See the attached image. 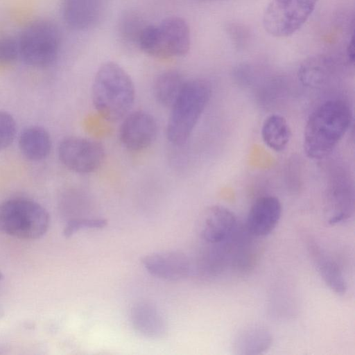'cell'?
I'll return each instance as SVG.
<instances>
[{"label": "cell", "instance_id": "obj_23", "mask_svg": "<svg viewBox=\"0 0 355 355\" xmlns=\"http://www.w3.org/2000/svg\"><path fill=\"white\" fill-rule=\"evenodd\" d=\"M19 56L17 40L8 35L0 36V65L15 61Z\"/></svg>", "mask_w": 355, "mask_h": 355}, {"label": "cell", "instance_id": "obj_15", "mask_svg": "<svg viewBox=\"0 0 355 355\" xmlns=\"http://www.w3.org/2000/svg\"><path fill=\"white\" fill-rule=\"evenodd\" d=\"M313 262L327 286L338 295H343L347 289L345 276L338 264L315 243H310Z\"/></svg>", "mask_w": 355, "mask_h": 355}, {"label": "cell", "instance_id": "obj_17", "mask_svg": "<svg viewBox=\"0 0 355 355\" xmlns=\"http://www.w3.org/2000/svg\"><path fill=\"white\" fill-rule=\"evenodd\" d=\"M272 344L270 332L262 327H250L235 337L233 349L236 354L258 355L266 352Z\"/></svg>", "mask_w": 355, "mask_h": 355}, {"label": "cell", "instance_id": "obj_10", "mask_svg": "<svg viewBox=\"0 0 355 355\" xmlns=\"http://www.w3.org/2000/svg\"><path fill=\"white\" fill-rule=\"evenodd\" d=\"M142 263L150 274L167 281L180 280L192 272L189 257L178 251L152 253L142 259Z\"/></svg>", "mask_w": 355, "mask_h": 355}, {"label": "cell", "instance_id": "obj_16", "mask_svg": "<svg viewBox=\"0 0 355 355\" xmlns=\"http://www.w3.org/2000/svg\"><path fill=\"white\" fill-rule=\"evenodd\" d=\"M19 147L26 159L34 162L40 161L47 157L51 152V137L42 127H28L19 136Z\"/></svg>", "mask_w": 355, "mask_h": 355}, {"label": "cell", "instance_id": "obj_13", "mask_svg": "<svg viewBox=\"0 0 355 355\" xmlns=\"http://www.w3.org/2000/svg\"><path fill=\"white\" fill-rule=\"evenodd\" d=\"M130 320L139 334L149 338H162L167 331L164 316L155 306L148 302H137L132 307Z\"/></svg>", "mask_w": 355, "mask_h": 355}, {"label": "cell", "instance_id": "obj_6", "mask_svg": "<svg viewBox=\"0 0 355 355\" xmlns=\"http://www.w3.org/2000/svg\"><path fill=\"white\" fill-rule=\"evenodd\" d=\"M60 41L55 24L44 19L34 20L23 29L17 40L19 57L31 67H47L55 60Z\"/></svg>", "mask_w": 355, "mask_h": 355}, {"label": "cell", "instance_id": "obj_25", "mask_svg": "<svg viewBox=\"0 0 355 355\" xmlns=\"http://www.w3.org/2000/svg\"><path fill=\"white\" fill-rule=\"evenodd\" d=\"M4 315V311L1 306L0 305V318Z\"/></svg>", "mask_w": 355, "mask_h": 355}, {"label": "cell", "instance_id": "obj_2", "mask_svg": "<svg viewBox=\"0 0 355 355\" xmlns=\"http://www.w3.org/2000/svg\"><path fill=\"white\" fill-rule=\"evenodd\" d=\"M135 96L134 83L120 65L106 62L98 68L92 84V98L96 110L105 120L116 121L124 118Z\"/></svg>", "mask_w": 355, "mask_h": 355}, {"label": "cell", "instance_id": "obj_18", "mask_svg": "<svg viewBox=\"0 0 355 355\" xmlns=\"http://www.w3.org/2000/svg\"><path fill=\"white\" fill-rule=\"evenodd\" d=\"M291 136L290 127L283 116L274 114L265 119L261 127V137L268 148L275 152L284 150Z\"/></svg>", "mask_w": 355, "mask_h": 355}, {"label": "cell", "instance_id": "obj_8", "mask_svg": "<svg viewBox=\"0 0 355 355\" xmlns=\"http://www.w3.org/2000/svg\"><path fill=\"white\" fill-rule=\"evenodd\" d=\"M58 153L62 164L78 173L95 171L101 166L105 156L101 144L78 137L62 139L59 144Z\"/></svg>", "mask_w": 355, "mask_h": 355}, {"label": "cell", "instance_id": "obj_12", "mask_svg": "<svg viewBox=\"0 0 355 355\" xmlns=\"http://www.w3.org/2000/svg\"><path fill=\"white\" fill-rule=\"evenodd\" d=\"M238 227L235 214L221 205H214L205 212L200 236L206 243H219L227 241Z\"/></svg>", "mask_w": 355, "mask_h": 355}, {"label": "cell", "instance_id": "obj_27", "mask_svg": "<svg viewBox=\"0 0 355 355\" xmlns=\"http://www.w3.org/2000/svg\"><path fill=\"white\" fill-rule=\"evenodd\" d=\"M202 1H207V0H202Z\"/></svg>", "mask_w": 355, "mask_h": 355}, {"label": "cell", "instance_id": "obj_3", "mask_svg": "<svg viewBox=\"0 0 355 355\" xmlns=\"http://www.w3.org/2000/svg\"><path fill=\"white\" fill-rule=\"evenodd\" d=\"M211 94V86L205 80L186 81L171 107L166 135L172 144L180 146L187 141L208 104Z\"/></svg>", "mask_w": 355, "mask_h": 355}, {"label": "cell", "instance_id": "obj_9", "mask_svg": "<svg viewBox=\"0 0 355 355\" xmlns=\"http://www.w3.org/2000/svg\"><path fill=\"white\" fill-rule=\"evenodd\" d=\"M157 133V122L149 113L138 110L125 116L119 130L122 144L132 151L142 150L154 141Z\"/></svg>", "mask_w": 355, "mask_h": 355}, {"label": "cell", "instance_id": "obj_22", "mask_svg": "<svg viewBox=\"0 0 355 355\" xmlns=\"http://www.w3.org/2000/svg\"><path fill=\"white\" fill-rule=\"evenodd\" d=\"M107 225V220L102 218H77L68 221L66 224L63 235L70 237L76 232L85 229H101Z\"/></svg>", "mask_w": 355, "mask_h": 355}, {"label": "cell", "instance_id": "obj_24", "mask_svg": "<svg viewBox=\"0 0 355 355\" xmlns=\"http://www.w3.org/2000/svg\"><path fill=\"white\" fill-rule=\"evenodd\" d=\"M346 55L347 58L348 59V61L351 63L354 62V35L352 34V36L350 37L347 47H346Z\"/></svg>", "mask_w": 355, "mask_h": 355}, {"label": "cell", "instance_id": "obj_26", "mask_svg": "<svg viewBox=\"0 0 355 355\" xmlns=\"http://www.w3.org/2000/svg\"><path fill=\"white\" fill-rule=\"evenodd\" d=\"M3 279V275L2 274V272L0 271V282L2 281V279Z\"/></svg>", "mask_w": 355, "mask_h": 355}, {"label": "cell", "instance_id": "obj_7", "mask_svg": "<svg viewBox=\"0 0 355 355\" xmlns=\"http://www.w3.org/2000/svg\"><path fill=\"white\" fill-rule=\"evenodd\" d=\"M318 0H271L266 8L262 23L265 31L275 37L295 33L314 11Z\"/></svg>", "mask_w": 355, "mask_h": 355}, {"label": "cell", "instance_id": "obj_14", "mask_svg": "<svg viewBox=\"0 0 355 355\" xmlns=\"http://www.w3.org/2000/svg\"><path fill=\"white\" fill-rule=\"evenodd\" d=\"M101 8V0H64L63 18L71 28L86 30L98 21Z\"/></svg>", "mask_w": 355, "mask_h": 355}, {"label": "cell", "instance_id": "obj_1", "mask_svg": "<svg viewBox=\"0 0 355 355\" xmlns=\"http://www.w3.org/2000/svg\"><path fill=\"white\" fill-rule=\"evenodd\" d=\"M353 119L349 105L343 100H328L309 115L304 132V149L311 159L328 156L349 130Z\"/></svg>", "mask_w": 355, "mask_h": 355}, {"label": "cell", "instance_id": "obj_19", "mask_svg": "<svg viewBox=\"0 0 355 355\" xmlns=\"http://www.w3.org/2000/svg\"><path fill=\"white\" fill-rule=\"evenodd\" d=\"M186 80L177 71L169 70L159 74L153 85L157 101L166 107H171L180 94Z\"/></svg>", "mask_w": 355, "mask_h": 355}, {"label": "cell", "instance_id": "obj_4", "mask_svg": "<svg viewBox=\"0 0 355 355\" xmlns=\"http://www.w3.org/2000/svg\"><path fill=\"white\" fill-rule=\"evenodd\" d=\"M46 209L26 198H13L0 204V232L20 239L43 236L49 227Z\"/></svg>", "mask_w": 355, "mask_h": 355}, {"label": "cell", "instance_id": "obj_20", "mask_svg": "<svg viewBox=\"0 0 355 355\" xmlns=\"http://www.w3.org/2000/svg\"><path fill=\"white\" fill-rule=\"evenodd\" d=\"M147 24L135 11L125 12L119 22V33L123 43L138 48L139 36Z\"/></svg>", "mask_w": 355, "mask_h": 355}, {"label": "cell", "instance_id": "obj_11", "mask_svg": "<svg viewBox=\"0 0 355 355\" xmlns=\"http://www.w3.org/2000/svg\"><path fill=\"white\" fill-rule=\"evenodd\" d=\"M279 200L272 196L257 199L251 206L246 220V230L256 237L266 236L276 227L282 216Z\"/></svg>", "mask_w": 355, "mask_h": 355}, {"label": "cell", "instance_id": "obj_5", "mask_svg": "<svg viewBox=\"0 0 355 355\" xmlns=\"http://www.w3.org/2000/svg\"><path fill=\"white\" fill-rule=\"evenodd\" d=\"M190 44L187 23L181 17H170L159 25H146L140 35L138 49L150 56L167 59L186 55Z\"/></svg>", "mask_w": 355, "mask_h": 355}, {"label": "cell", "instance_id": "obj_21", "mask_svg": "<svg viewBox=\"0 0 355 355\" xmlns=\"http://www.w3.org/2000/svg\"><path fill=\"white\" fill-rule=\"evenodd\" d=\"M16 122L11 114L0 110V150L8 148L16 135Z\"/></svg>", "mask_w": 355, "mask_h": 355}]
</instances>
